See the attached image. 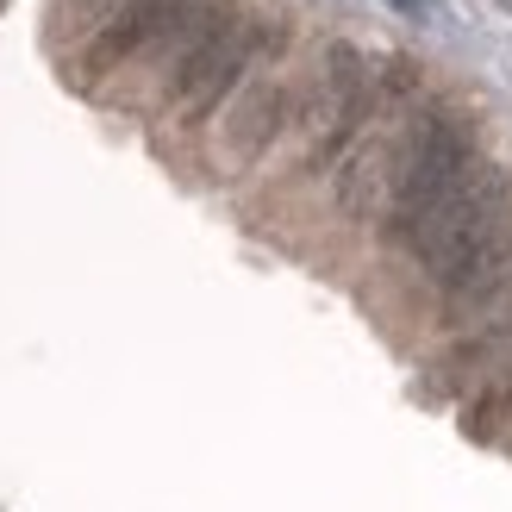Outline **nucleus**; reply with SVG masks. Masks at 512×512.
Returning <instances> with one entry per match:
<instances>
[{
  "label": "nucleus",
  "mask_w": 512,
  "mask_h": 512,
  "mask_svg": "<svg viewBox=\"0 0 512 512\" xmlns=\"http://www.w3.org/2000/svg\"><path fill=\"white\" fill-rule=\"evenodd\" d=\"M188 7H194V0H132V7H119V13L88 38L82 57H75V88H94L107 69H119L125 57H138L144 44H157Z\"/></svg>",
  "instance_id": "4"
},
{
  "label": "nucleus",
  "mask_w": 512,
  "mask_h": 512,
  "mask_svg": "<svg viewBox=\"0 0 512 512\" xmlns=\"http://www.w3.org/2000/svg\"><path fill=\"white\" fill-rule=\"evenodd\" d=\"M506 232H512V169L506 163H475L463 182L406 232V250H413L444 288L469 256H481Z\"/></svg>",
  "instance_id": "1"
},
{
  "label": "nucleus",
  "mask_w": 512,
  "mask_h": 512,
  "mask_svg": "<svg viewBox=\"0 0 512 512\" xmlns=\"http://www.w3.org/2000/svg\"><path fill=\"white\" fill-rule=\"evenodd\" d=\"M281 119H288V88L256 82L232 107V125H225V163H256L269 150V138L281 132Z\"/></svg>",
  "instance_id": "5"
},
{
  "label": "nucleus",
  "mask_w": 512,
  "mask_h": 512,
  "mask_svg": "<svg viewBox=\"0 0 512 512\" xmlns=\"http://www.w3.org/2000/svg\"><path fill=\"white\" fill-rule=\"evenodd\" d=\"M475 113H425L413 119V138H406V169L388 207V238L406 244V232L438 207V200L475 169Z\"/></svg>",
  "instance_id": "2"
},
{
  "label": "nucleus",
  "mask_w": 512,
  "mask_h": 512,
  "mask_svg": "<svg viewBox=\"0 0 512 512\" xmlns=\"http://www.w3.org/2000/svg\"><path fill=\"white\" fill-rule=\"evenodd\" d=\"M400 13H431V0H394Z\"/></svg>",
  "instance_id": "6"
},
{
  "label": "nucleus",
  "mask_w": 512,
  "mask_h": 512,
  "mask_svg": "<svg viewBox=\"0 0 512 512\" xmlns=\"http://www.w3.org/2000/svg\"><path fill=\"white\" fill-rule=\"evenodd\" d=\"M256 50H263V25H250V19L232 13L182 69L169 75V107H175V119H182V125L207 119L219 100L244 82V69L256 63Z\"/></svg>",
  "instance_id": "3"
}]
</instances>
